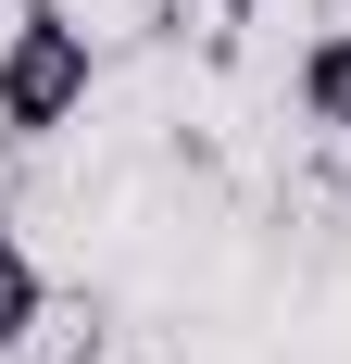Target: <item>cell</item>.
<instances>
[{
	"instance_id": "6da1fadb",
	"label": "cell",
	"mask_w": 351,
	"mask_h": 364,
	"mask_svg": "<svg viewBox=\"0 0 351 364\" xmlns=\"http://www.w3.org/2000/svg\"><path fill=\"white\" fill-rule=\"evenodd\" d=\"M88 88H101L88 26L63 0H13V26H0V139H63L88 113Z\"/></svg>"
},
{
	"instance_id": "3957f363",
	"label": "cell",
	"mask_w": 351,
	"mask_h": 364,
	"mask_svg": "<svg viewBox=\"0 0 351 364\" xmlns=\"http://www.w3.org/2000/svg\"><path fill=\"white\" fill-rule=\"evenodd\" d=\"M38 314H50V277H38L26 226H0V352H26V339H38Z\"/></svg>"
},
{
	"instance_id": "7a4b0ae2",
	"label": "cell",
	"mask_w": 351,
	"mask_h": 364,
	"mask_svg": "<svg viewBox=\"0 0 351 364\" xmlns=\"http://www.w3.org/2000/svg\"><path fill=\"white\" fill-rule=\"evenodd\" d=\"M288 88H301V126H326V139L351 151V26H314V38H301Z\"/></svg>"
}]
</instances>
